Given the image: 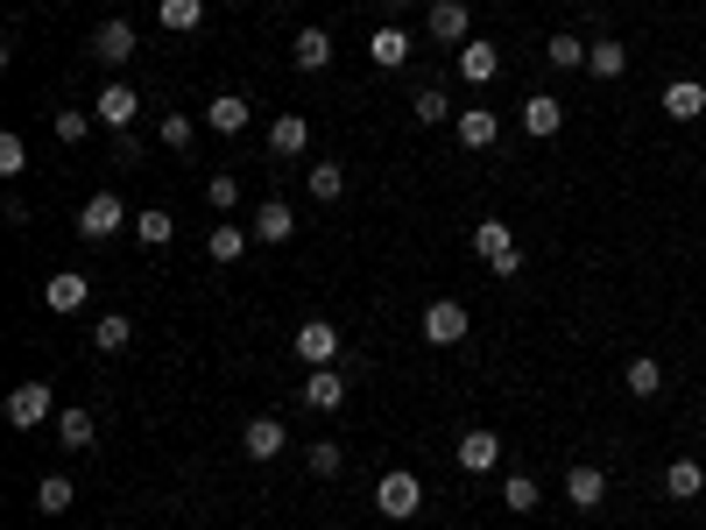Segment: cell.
<instances>
[{
  "mask_svg": "<svg viewBox=\"0 0 706 530\" xmlns=\"http://www.w3.org/2000/svg\"><path fill=\"white\" fill-rule=\"evenodd\" d=\"M247 241H255L247 226H226V220H213V241H205V255H213V262H241V255H247Z\"/></svg>",
  "mask_w": 706,
  "mask_h": 530,
  "instance_id": "27",
  "label": "cell"
},
{
  "mask_svg": "<svg viewBox=\"0 0 706 530\" xmlns=\"http://www.w3.org/2000/svg\"><path fill=\"white\" fill-rule=\"evenodd\" d=\"M494 71H502V50L494 43H460V79L467 85H494Z\"/></svg>",
  "mask_w": 706,
  "mask_h": 530,
  "instance_id": "21",
  "label": "cell"
},
{
  "mask_svg": "<svg viewBox=\"0 0 706 530\" xmlns=\"http://www.w3.org/2000/svg\"><path fill=\"white\" fill-rule=\"evenodd\" d=\"M473 248L494 276H523V255H516V234H509V220H481L473 226Z\"/></svg>",
  "mask_w": 706,
  "mask_h": 530,
  "instance_id": "2",
  "label": "cell"
},
{
  "mask_svg": "<svg viewBox=\"0 0 706 530\" xmlns=\"http://www.w3.org/2000/svg\"><path fill=\"white\" fill-rule=\"evenodd\" d=\"M502 502H509V509H516V517H530V509H538V502H544V488H538V481H530V475H509V481H502Z\"/></svg>",
  "mask_w": 706,
  "mask_h": 530,
  "instance_id": "36",
  "label": "cell"
},
{
  "mask_svg": "<svg viewBox=\"0 0 706 530\" xmlns=\"http://www.w3.org/2000/svg\"><path fill=\"white\" fill-rule=\"evenodd\" d=\"M410 50H417V43H410V35L396 29V22H381V29L368 35V64H375V71H403V64H410Z\"/></svg>",
  "mask_w": 706,
  "mask_h": 530,
  "instance_id": "8",
  "label": "cell"
},
{
  "mask_svg": "<svg viewBox=\"0 0 706 530\" xmlns=\"http://www.w3.org/2000/svg\"><path fill=\"white\" fill-rule=\"evenodd\" d=\"M57 446H64V452H92V446H100L92 410H57Z\"/></svg>",
  "mask_w": 706,
  "mask_h": 530,
  "instance_id": "15",
  "label": "cell"
},
{
  "mask_svg": "<svg viewBox=\"0 0 706 530\" xmlns=\"http://www.w3.org/2000/svg\"><path fill=\"white\" fill-rule=\"evenodd\" d=\"M304 467H311V475H318V481H332V475H339V467H347V452H339L332 439H311V446H304Z\"/></svg>",
  "mask_w": 706,
  "mask_h": 530,
  "instance_id": "34",
  "label": "cell"
},
{
  "mask_svg": "<svg viewBox=\"0 0 706 530\" xmlns=\"http://www.w3.org/2000/svg\"><path fill=\"white\" fill-rule=\"evenodd\" d=\"M92 135V113L85 106H64V113H57V142H64V149H79Z\"/></svg>",
  "mask_w": 706,
  "mask_h": 530,
  "instance_id": "37",
  "label": "cell"
},
{
  "mask_svg": "<svg viewBox=\"0 0 706 530\" xmlns=\"http://www.w3.org/2000/svg\"><path fill=\"white\" fill-rule=\"evenodd\" d=\"M163 149H191V135H198V128H191V113H163Z\"/></svg>",
  "mask_w": 706,
  "mask_h": 530,
  "instance_id": "41",
  "label": "cell"
},
{
  "mask_svg": "<svg viewBox=\"0 0 706 530\" xmlns=\"http://www.w3.org/2000/svg\"><path fill=\"white\" fill-rule=\"evenodd\" d=\"M170 234H177V220H170L163 205H149V213H135V241H142V248H170Z\"/></svg>",
  "mask_w": 706,
  "mask_h": 530,
  "instance_id": "30",
  "label": "cell"
},
{
  "mask_svg": "<svg viewBox=\"0 0 706 530\" xmlns=\"http://www.w3.org/2000/svg\"><path fill=\"white\" fill-rule=\"evenodd\" d=\"M247 234H255L262 248H283V241L297 234V213H290V205H283V198H269V205H262L255 220H247Z\"/></svg>",
  "mask_w": 706,
  "mask_h": 530,
  "instance_id": "10",
  "label": "cell"
},
{
  "mask_svg": "<svg viewBox=\"0 0 706 530\" xmlns=\"http://www.w3.org/2000/svg\"><path fill=\"white\" fill-rule=\"evenodd\" d=\"M417 333H424L431 347H460V339H467V305H460V297H431Z\"/></svg>",
  "mask_w": 706,
  "mask_h": 530,
  "instance_id": "4",
  "label": "cell"
},
{
  "mask_svg": "<svg viewBox=\"0 0 706 530\" xmlns=\"http://www.w3.org/2000/svg\"><path fill=\"white\" fill-rule=\"evenodd\" d=\"M622 389H628V396H643V404H651V396L664 389V368L651 361V354H636V361L622 368Z\"/></svg>",
  "mask_w": 706,
  "mask_h": 530,
  "instance_id": "26",
  "label": "cell"
},
{
  "mask_svg": "<svg viewBox=\"0 0 706 530\" xmlns=\"http://www.w3.org/2000/svg\"><path fill=\"white\" fill-rule=\"evenodd\" d=\"M664 113H672V121H699V113H706V85L699 79H672V85H664Z\"/></svg>",
  "mask_w": 706,
  "mask_h": 530,
  "instance_id": "22",
  "label": "cell"
},
{
  "mask_svg": "<svg viewBox=\"0 0 706 530\" xmlns=\"http://www.w3.org/2000/svg\"><path fill=\"white\" fill-rule=\"evenodd\" d=\"M29 170V142L22 135H0V177H22Z\"/></svg>",
  "mask_w": 706,
  "mask_h": 530,
  "instance_id": "39",
  "label": "cell"
},
{
  "mask_svg": "<svg viewBox=\"0 0 706 530\" xmlns=\"http://www.w3.org/2000/svg\"><path fill=\"white\" fill-rule=\"evenodd\" d=\"M85 291H92V283H85L79 269H57V276H43V305H50V312H79V305H85Z\"/></svg>",
  "mask_w": 706,
  "mask_h": 530,
  "instance_id": "16",
  "label": "cell"
},
{
  "mask_svg": "<svg viewBox=\"0 0 706 530\" xmlns=\"http://www.w3.org/2000/svg\"><path fill=\"white\" fill-rule=\"evenodd\" d=\"M135 113H142V92L127 85V79H106V85H100V100H92V121L113 128V135H121V128L135 121Z\"/></svg>",
  "mask_w": 706,
  "mask_h": 530,
  "instance_id": "3",
  "label": "cell"
},
{
  "mask_svg": "<svg viewBox=\"0 0 706 530\" xmlns=\"http://www.w3.org/2000/svg\"><path fill=\"white\" fill-rule=\"evenodd\" d=\"M290 64H297V71H326V64H332V35H326V29H297V35H290Z\"/></svg>",
  "mask_w": 706,
  "mask_h": 530,
  "instance_id": "18",
  "label": "cell"
},
{
  "mask_svg": "<svg viewBox=\"0 0 706 530\" xmlns=\"http://www.w3.org/2000/svg\"><path fill=\"white\" fill-rule=\"evenodd\" d=\"M523 128H530L538 142H551V135L565 128V100H559V92H530V100H523Z\"/></svg>",
  "mask_w": 706,
  "mask_h": 530,
  "instance_id": "11",
  "label": "cell"
},
{
  "mask_svg": "<svg viewBox=\"0 0 706 530\" xmlns=\"http://www.w3.org/2000/svg\"><path fill=\"white\" fill-rule=\"evenodd\" d=\"M297 361L304 368H332L339 361V326L332 318H304L297 326Z\"/></svg>",
  "mask_w": 706,
  "mask_h": 530,
  "instance_id": "6",
  "label": "cell"
},
{
  "mask_svg": "<svg viewBox=\"0 0 706 530\" xmlns=\"http://www.w3.org/2000/svg\"><path fill=\"white\" fill-rule=\"evenodd\" d=\"M460 467L467 475H494L502 467V439L494 431H460Z\"/></svg>",
  "mask_w": 706,
  "mask_h": 530,
  "instance_id": "13",
  "label": "cell"
},
{
  "mask_svg": "<svg viewBox=\"0 0 706 530\" xmlns=\"http://www.w3.org/2000/svg\"><path fill=\"white\" fill-rule=\"evenodd\" d=\"M410 113H417V121H424V128H438V121H446V113H452V100H446V92H438V85H417V92H410Z\"/></svg>",
  "mask_w": 706,
  "mask_h": 530,
  "instance_id": "35",
  "label": "cell"
},
{
  "mask_svg": "<svg viewBox=\"0 0 706 530\" xmlns=\"http://www.w3.org/2000/svg\"><path fill=\"white\" fill-rule=\"evenodd\" d=\"M92 57H100V64H127V57H135V29H127V22H100V29H92Z\"/></svg>",
  "mask_w": 706,
  "mask_h": 530,
  "instance_id": "17",
  "label": "cell"
},
{
  "mask_svg": "<svg viewBox=\"0 0 706 530\" xmlns=\"http://www.w3.org/2000/svg\"><path fill=\"white\" fill-rule=\"evenodd\" d=\"M586 71H594V79H622V71H628V50H622V43H586Z\"/></svg>",
  "mask_w": 706,
  "mask_h": 530,
  "instance_id": "32",
  "label": "cell"
},
{
  "mask_svg": "<svg viewBox=\"0 0 706 530\" xmlns=\"http://www.w3.org/2000/svg\"><path fill=\"white\" fill-rule=\"evenodd\" d=\"M121 226H127V205L113 198V192H92V198L79 205V234H85V241H106V234H121Z\"/></svg>",
  "mask_w": 706,
  "mask_h": 530,
  "instance_id": "7",
  "label": "cell"
},
{
  "mask_svg": "<svg viewBox=\"0 0 706 530\" xmlns=\"http://www.w3.org/2000/svg\"><path fill=\"white\" fill-rule=\"evenodd\" d=\"M269 149H276V156H304V149H311V121H304V113H276V121H269Z\"/></svg>",
  "mask_w": 706,
  "mask_h": 530,
  "instance_id": "19",
  "label": "cell"
},
{
  "mask_svg": "<svg viewBox=\"0 0 706 530\" xmlns=\"http://www.w3.org/2000/svg\"><path fill=\"white\" fill-rule=\"evenodd\" d=\"M424 29H431V43H467V29H473V14H467V0H431V14H424Z\"/></svg>",
  "mask_w": 706,
  "mask_h": 530,
  "instance_id": "9",
  "label": "cell"
},
{
  "mask_svg": "<svg viewBox=\"0 0 706 530\" xmlns=\"http://www.w3.org/2000/svg\"><path fill=\"white\" fill-rule=\"evenodd\" d=\"M247 121H255V106H247L241 92H219V100L205 106V128H213V135H241Z\"/></svg>",
  "mask_w": 706,
  "mask_h": 530,
  "instance_id": "14",
  "label": "cell"
},
{
  "mask_svg": "<svg viewBox=\"0 0 706 530\" xmlns=\"http://www.w3.org/2000/svg\"><path fill=\"white\" fill-rule=\"evenodd\" d=\"M375 509H381V517H389V523H410L417 509H424V481H417L410 467H396V475H381V481H375Z\"/></svg>",
  "mask_w": 706,
  "mask_h": 530,
  "instance_id": "1",
  "label": "cell"
},
{
  "mask_svg": "<svg viewBox=\"0 0 706 530\" xmlns=\"http://www.w3.org/2000/svg\"><path fill=\"white\" fill-rule=\"evenodd\" d=\"M494 135H502L494 106H467V113H460V142H467V149H494Z\"/></svg>",
  "mask_w": 706,
  "mask_h": 530,
  "instance_id": "25",
  "label": "cell"
},
{
  "mask_svg": "<svg viewBox=\"0 0 706 530\" xmlns=\"http://www.w3.org/2000/svg\"><path fill=\"white\" fill-rule=\"evenodd\" d=\"M304 404H311V410H339V404H347V383H339V375L332 368H311V375H304Z\"/></svg>",
  "mask_w": 706,
  "mask_h": 530,
  "instance_id": "23",
  "label": "cell"
},
{
  "mask_svg": "<svg viewBox=\"0 0 706 530\" xmlns=\"http://www.w3.org/2000/svg\"><path fill=\"white\" fill-rule=\"evenodd\" d=\"M565 502L572 509H601L607 502V475H601V467H572V475H565Z\"/></svg>",
  "mask_w": 706,
  "mask_h": 530,
  "instance_id": "20",
  "label": "cell"
},
{
  "mask_svg": "<svg viewBox=\"0 0 706 530\" xmlns=\"http://www.w3.org/2000/svg\"><path fill=\"white\" fill-rule=\"evenodd\" d=\"M127 339H135V318H121V312H106L100 326H92V347H100V354H121Z\"/></svg>",
  "mask_w": 706,
  "mask_h": 530,
  "instance_id": "31",
  "label": "cell"
},
{
  "mask_svg": "<svg viewBox=\"0 0 706 530\" xmlns=\"http://www.w3.org/2000/svg\"><path fill=\"white\" fill-rule=\"evenodd\" d=\"M544 50H551V64H559V71H580V64H586V43H580V35H551Z\"/></svg>",
  "mask_w": 706,
  "mask_h": 530,
  "instance_id": "38",
  "label": "cell"
},
{
  "mask_svg": "<svg viewBox=\"0 0 706 530\" xmlns=\"http://www.w3.org/2000/svg\"><path fill=\"white\" fill-rule=\"evenodd\" d=\"M664 496H672V502L706 496V467L699 460H672V467H664Z\"/></svg>",
  "mask_w": 706,
  "mask_h": 530,
  "instance_id": "24",
  "label": "cell"
},
{
  "mask_svg": "<svg viewBox=\"0 0 706 530\" xmlns=\"http://www.w3.org/2000/svg\"><path fill=\"white\" fill-rule=\"evenodd\" d=\"M304 184H311V198H318V205L347 198V170H339L332 156H326V163H311V177H304Z\"/></svg>",
  "mask_w": 706,
  "mask_h": 530,
  "instance_id": "28",
  "label": "cell"
},
{
  "mask_svg": "<svg viewBox=\"0 0 706 530\" xmlns=\"http://www.w3.org/2000/svg\"><path fill=\"white\" fill-rule=\"evenodd\" d=\"M71 502H79V488H71L64 475H43V481H35V509H43V517H64Z\"/></svg>",
  "mask_w": 706,
  "mask_h": 530,
  "instance_id": "29",
  "label": "cell"
},
{
  "mask_svg": "<svg viewBox=\"0 0 706 530\" xmlns=\"http://www.w3.org/2000/svg\"><path fill=\"white\" fill-rule=\"evenodd\" d=\"M156 22L163 29H198L205 22V0H156Z\"/></svg>",
  "mask_w": 706,
  "mask_h": 530,
  "instance_id": "33",
  "label": "cell"
},
{
  "mask_svg": "<svg viewBox=\"0 0 706 530\" xmlns=\"http://www.w3.org/2000/svg\"><path fill=\"white\" fill-rule=\"evenodd\" d=\"M205 205H213V213H234V205H241V184H234V177H226V170H219V177L205 184Z\"/></svg>",
  "mask_w": 706,
  "mask_h": 530,
  "instance_id": "40",
  "label": "cell"
},
{
  "mask_svg": "<svg viewBox=\"0 0 706 530\" xmlns=\"http://www.w3.org/2000/svg\"><path fill=\"white\" fill-rule=\"evenodd\" d=\"M283 446H290L283 418H247V431H241V452H247V460H276Z\"/></svg>",
  "mask_w": 706,
  "mask_h": 530,
  "instance_id": "12",
  "label": "cell"
},
{
  "mask_svg": "<svg viewBox=\"0 0 706 530\" xmlns=\"http://www.w3.org/2000/svg\"><path fill=\"white\" fill-rule=\"evenodd\" d=\"M50 410H57L50 383H14V389H8V425H14V431H35Z\"/></svg>",
  "mask_w": 706,
  "mask_h": 530,
  "instance_id": "5",
  "label": "cell"
}]
</instances>
